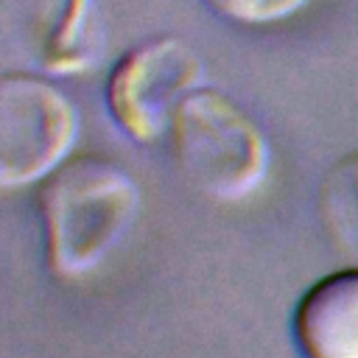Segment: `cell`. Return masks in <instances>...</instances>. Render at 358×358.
Instances as JSON below:
<instances>
[{"instance_id":"cell-1","label":"cell","mask_w":358,"mask_h":358,"mask_svg":"<svg viewBox=\"0 0 358 358\" xmlns=\"http://www.w3.org/2000/svg\"><path fill=\"white\" fill-rule=\"evenodd\" d=\"M36 207L48 268L59 280H81L129 235L140 213V187L117 162L78 154L42 179Z\"/></svg>"},{"instance_id":"cell-2","label":"cell","mask_w":358,"mask_h":358,"mask_svg":"<svg viewBox=\"0 0 358 358\" xmlns=\"http://www.w3.org/2000/svg\"><path fill=\"white\" fill-rule=\"evenodd\" d=\"M168 134L182 176L213 201H243L266 182L271 151L260 126L218 90H193Z\"/></svg>"},{"instance_id":"cell-3","label":"cell","mask_w":358,"mask_h":358,"mask_svg":"<svg viewBox=\"0 0 358 358\" xmlns=\"http://www.w3.org/2000/svg\"><path fill=\"white\" fill-rule=\"evenodd\" d=\"M204 84L201 56L179 36H154L126 50L106 78V109L143 145L171 131L182 101Z\"/></svg>"},{"instance_id":"cell-4","label":"cell","mask_w":358,"mask_h":358,"mask_svg":"<svg viewBox=\"0 0 358 358\" xmlns=\"http://www.w3.org/2000/svg\"><path fill=\"white\" fill-rule=\"evenodd\" d=\"M81 117L70 95L31 73L0 78V185L25 187L50 176L78 140Z\"/></svg>"},{"instance_id":"cell-5","label":"cell","mask_w":358,"mask_h":358,"mask_svg":"<svg viewBox=\"0 0 358 358\" xmlns=\"http://www.w3.org/2000/svg\"><path fill=\"white\" fill-rule=\"evenodd\" d=\"M34 62L50 76H81L103 56L106 31L98 0H39L25 28Z\"/></svg>"},{"instance_id":"cell-6","label":"cell","mask_w":358,"mask_h":358,"mask_svg":"<svg viewBox=\"0 0 358 358\" xmlns=\"http://www.w3.org/2000/svg\"><path fill=\"white\" fill-rule=\"evenodd\" d=\"M305 358H358V266L316 280L291 316Z\"/></svg>"},{"instance_id":"cell-7","label":"cell","mask_w":358,"mask_h":358,"mask_svg":"<svg viewBox=\"0 0 358 358\" xmlns=\"http://www.w3.org/2000/svg\"><path fill=\"white\" fill-rule=\"evenodd\" d=\"M316 210L327 241L358 260V151L341 157L322 176Z\"/></svg>"},{"instance_id":"cell-8","label":"cell","mask_w":358,"mask_h":358,"mask_svg":"<svg viewBox=\"0 0 358 358\" xmlns=\"http://www.w3.org/2000/svg\"><path fill=\"white\" fill-rule=\"evenodd\" d=\"M218 17L238 25H274L294 17L310 0H204Z\"/></svg>"}]
</instances>
